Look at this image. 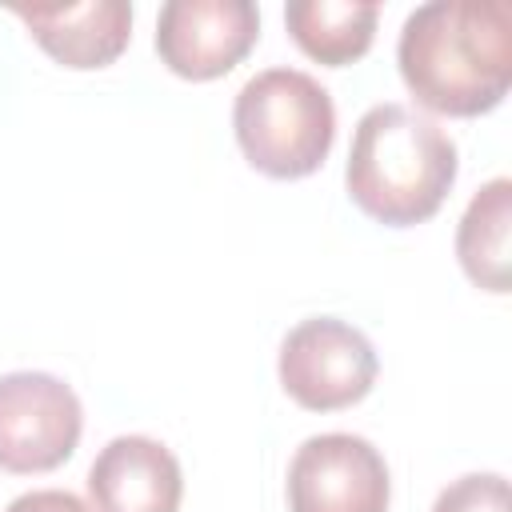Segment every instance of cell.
Returning <instances> with one entry per match:
<instances>
[{"label":"cell","instance_id":"6da1fadb","mask_svg":"<svg viewBox=\"0 0 512 512\" xmlns=\"http://www.w3.org/2000/svg\"><path fill=\"white\" fill-rule=\"evenodd\" d=\"M396 64L420 108L464 120L492 112L512 84V4L428 0L412 8Z\"/></svg>","mask_w":512,"mask_h":512},{"label":"cell","instance_id":"7a4b0ae2","mask_svg":"<svg viewBox=\"0 0 512 512\" xmlns=\"http://www.w3.org/2000/svg\"><path fill=\"white\" fill-rule=\"evenodd\" d=\"M452 136L408 104H372L352 132L344 184L352 204L388 228H412L440 212L456 184Z\"/></svg>","mask_w":512,"mask_h":512},{"label":"cell","instance_id":"3957f363","mask_svg":"<svg viewBox=\"0 0 512 512\" xmlns=\"http://www.w3.org/2000/svg\"><path fill=\"white\" fill-rule=\"evenodd\" d=\"M232 128L256 172L272 180H300L332 152L336 104L316 76L300 68H264L236 92Z\"/></svg>","mask_w":512,"mask_h":512},{"label":"cell","instance_id":"277c9868","mask_svg":"<svg viewBox=\"0 0 512 512\" xmlns=\"http://www.w3.org/2000/svg\"><path fill=\"white\" fill-rule=\"evenodd\" d=\"M280 388L308 412L360 404L380 372L372 340L340 316H308L280 340Z\"/></svg>","mask_w":512,"mask_h":512},{"label":"cell","instance_id":"5b68a950","mask_svg":"<svg viewBox=\"0 0 512 512\" xmlns=\"http://www.w3.org/2000/svg\"><path fill=\"white\" fill-rule=\"evenodd\" d=\"M84 432V408L72 384L52 372L0 376V468L12 476L60 468Z\"/></svg>","mask_w":512,"mask_h":512},{"label":"cell","instance_id":"8992f818","mask_svg":"<svg viewBox=\"0 0 512 512\" xmlns=\"http://www.w3.org/2000/svg\"><path fill=\"white\" fill-rule=\"evenodd\" d=\"M388 500V464L364 436H308L288 464V512H388Z\"/></svg>","mask_w":512,"mask_h":512},{"label":"cell","instance_id":"52a82bcc","mask_svg":"<svg viewBox=\"0 0 512 512\" xmlns=\"http://www.w3.org/2000/svg\"><path fill=\"white\" fill-rule=\"evenodd\" d=\"M260 40L252 0H168L156 16V52L184 80L232 72Z\"/></svg>","mask_w":512,"mask_h":512},{"label":"cell","instance_id":"ba28073f","mask_svg":"<svg viewBox=\"0 0 512 512\" xmlns=\"http://www.w3.org/2000/svg\"><path fill=\"white\" fill-rule=\"evenodd\" d=\"M92 512H176L184 496L180 460L152 436H116L88 468Z\"/></svg>","mask_w":512,"mask_h":512},{"label":"cell","instance_id":"9c48e42d","mask_svg":"<svg viewBox=\"0 0 512 512\" xmlns=\"http://www.w3.org/2000/svg\"><path fill=\"white\" fill-rule=\"evenodd\" d=\"M32 40L64 68H104L112 64L132 36V8L124 0H88V4H16L12 8Z\"/></svg>","mask_w":512,"mask_h":512},{"label":"cell","instance_id":"30bf717a","mask_svg":"<svg viewBox=\"0 0 512 512\" xmlns=\"http://www.w3.org/2000/svg\"><path fill=\"white\" fill-rule=\"evenodd\" d=\"M380 4L372 0H292L284 24L296 48L328 68H344L372 48Z\"/></svg>","mask_w":512,"mask_h":512},{"label":"cell","instance_id":"8fae6325","mask_svg":"<svg viewBox=\"0 0 512 512\" xmlns=\"http://www.w3.org/2000/svg\"><path fill=\"white\" fill-rule=\"evenodd\" d=\"M508 228H512V180L496 176L468 200L456 228V260L464 276L496 296L508 292Z\"/></svg>","mask_w":512,"mask_h":512},{"label":"cell","instance_id":"7c38bea8","mask_svg":"<svg viewBox=\"0 0 512 512\" xmlns=\"http://www.w3.org/2000/svg\"><path fill=\"white\" fill-rule=\"evenodd\" d=\"M432 512H508V480L500 472H468L436 496Z\"/></svg>","mask_w":512,"mask_h":512},{"label":"cell","instance_id":"4fadbf2b","mask_svg":"<svg viewBox=\"0 0 512 512\" xmlns=\"http://www.w3.org/2000/svg\"><path fill=\"white\" fill-rule=\"evenodd\" d=\"M4 512H92V508L68 488H36V492L16 496Z\"/></svg>","mask_w":512,"mask_h":512}]
</instances>
